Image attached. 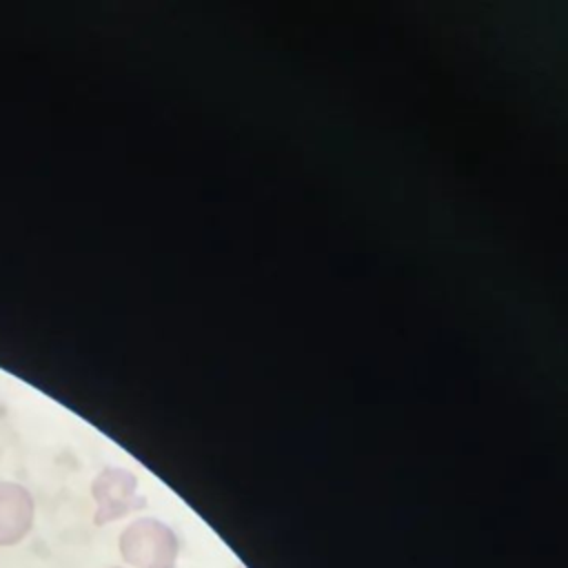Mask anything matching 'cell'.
Returning <instances> with one entry per match:
<instances>
[{
    "mask_svg": "<svg viewBox=\"0 0 568 568\" xmlns=\"http://www.w3.org/2000/svg\"><path fill=\"white\" fill-rule=\"evenodd\" d=\"M120 555L133 568H175L178 539L166 524L142 517L122 530Z\"/></svg>",
    "mask_w": 568,
    "mask_h": 568,
    "instance_id": "1",
    "label": "cell"
},
{
    "mask_svg": "<svg viewBox=\"0 0 568 568\" xmlns=\"http://www.w3.org/2000/svg\"><path fill=\"white\" fill-rule=\"evenodd\" d=\"M138 479L124 468H104L91 484V495L95 499V524H109L144 506V499L135 493Z\"/></svg>",
    "mask_w": 568,
    "mask_h": 568,
    "instance_id": "2",
    "label": "cell"
},
{
    "mask_svg": "<svg viewBox=\"0 0 568 568\" xmlns=\"http://www.w3.org/2000/svg\"><path fill=\"white\" fill-rule=\"evenodd\" d=\"M36 517L31 493L16 481H0V546L20 544Z\"/></svg>",
    "mask_w": 568,
    "mask_h": 568,
    "instance_id": "3",
    "label": "cell"
}]
</instances>
